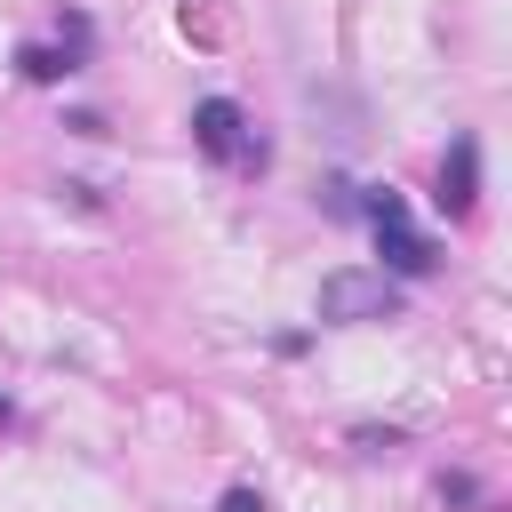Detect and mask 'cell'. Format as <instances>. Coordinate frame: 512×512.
<instances>
[{
    "instance_id": "6da1fadb",
    "label": "cell",
    "mask_w": 512,
    "mask_h": 512,
    "mask_svg": "<svg viewBox=\"0 0 512 512\" xmlns=\"http://www.w3.org/2000/svg\"><path fill=\"white\" fill-rule=\"evenodd\" d=\"M392 312H400V280H392V272H360V264H344V272L320 280V320H336V328L392 320Z\"/></svg>"
},
{
    "instance_id": "7a4b0ae2",
    "label": "cell",
    "mask_w": 512,
    "mask_h": 512,
    "mask_svg": "<svg viewBox=\"0 0 512 512\" xmlns=\"http://www.w3.org/2000/svg\"><path fill=\"white\" fill-rule=\"evenodd\" d=\"M192 144H200L208 160H240V168H264V144H256L248 112H240L232 96H200V104H192Z\"/></svg>"
},
{
    "instance_id": "3957f363",
    "label": "cell",
    "mask_w": 512,
    "mask_h": 512,
    "mask_svg": "<svg viewBox=\"0 0 512 512\" xmlns=\"http://www.w3.org/2000/svg\"><path fill=\"white\" fill-rule=\"evenodd\" d=\"M376 248H384V272H392V280H424V272L440 264V248H432L408 216H400V224H376Z\"/></svg>"
},
{
    "instance_id": "277c9868",
    "label": "cell",
    "mask_w": 512,
    "mask_h": 512,
    "mask_svg": "<svg viewBox=\"0 0 512 512\" xmlns=\"http://www.w3.org/2000/svg\"><path fill=\"white\" fill-rule=\"evenodd\" d=\"M472 200H480V144H472V136H456V144H448V160H440V208H448V216H464Z\"/></svg>"
},
{
    "instance_id": "5b68a950",
    "label": "cell",
    "mask_w": 512,
    "mask_h": 512,
    "mask_svg": "<svg viewBox=\"0 0 512 512\" xmlns=\"http://www.w3.org/2000/svg\"><path fill=\"white\" fill-rule=\"evenodd\" d=\"M16 64H24V80H64V72H80V56H72V48H24Z\"/></svg>"
},
{
    "instance_id": "8992f818",
    "label": "cell",
    "mask_w": 512,
    "mask_h": 512,
    "mask_svg": "<svg viewBox=\"0 0 512 512\" xmlns=\"http://www.w3.org/2000/svg\"><path fill=\"white\" fill-rule=\"evenodd\" d=\"M320 200H328V216H352V208H360V200H352V184H344V176H328V184H320Z\"/></svg>"
},
{
    "instance_id": "52a82bcc",
    "label": "cell",
    "mask_w": 512,
    "mask_h": 512,
    "mask_svg": "<svg viewBox=\"0 0 512 512\" xmlns=\"http://www.w3.org/2000/svg\"><path fill=\"white\" fill-rule=\"evenodd\" d=\"M216 512H264V496H256V488H224V504H216Z\"/></svg>"
},
{
    "instance_id": "ba28073f",
    "label": "cell",
    "mask_w": 512,
    "mask_h": 512,
    "mask_svg": "<svg viewBox=\"0 0 512 512\" xmlns=\"http://www.w3.org/2000/svg\"><path fill=\"white\" fill-rule=\"evenodd\" d=\"M0 424H8V400H0Z\"/></svg>"
}]
</instances>
